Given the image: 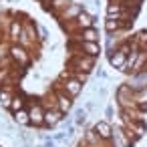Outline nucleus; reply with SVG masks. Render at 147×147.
<instances>
[{
	"mask_svg": "<svg viewBox=\"0 0 147 147\" xmlns=\"http://www.w3.org/2000/svg\"><path fill=\"white\" fill-rule=\"evenodd\" d=\"M63 113L57 109V107H49L45 109V125L47 127H57L59 123H63Z\"/></svg>",
	"mask_w": 147,
	"mask_h": 147,
	"instance_id": "6e6552de",
	"label": "nucleus"
},
{
	"mask_svg": "<svg viewBox=\"0 0 147 147\" xmlns=\"http://www.w3.org/2000/svg\"><path fill=\"white\" fill-rule=\"evenodd\" d=\"M79 40H87V42H99V30L93 26V28H85V30H81L79 32V36H77Z\"/></svg>",
	"mask_w": 147,
	"mask_h": 147,
	"instance_id": "4468645a",
	"label": "nucleus"
},
{
	"mask_svg": "<svg viewBox=\"0 0 147 147\" xmlns=\"http://www.w3.org/2000/svg\"><path fill=\"white\" fill-rule=\"evenodd\" d=\"M12 121H14L16 125H22V127H26V125H30V117H28V109H20V111H16V113H12Z\"/></svg>",
	"mask_w": 147,
	"mask_h": 147,
	"instance_id": "dca6fc26",
	"label": "nucleus"
},
{
	"mask_svg": "<svg viewBox=\"0 0 147 147\" xmlns=\"http://www.w3.org/2000/svg\"><path fill=\"white\" fill-rule=\"evenodd\" d=\"M71 49L75 51V55H77V53H81V55L95 57V59L101 55V47H99V42H87V40H79V42H77V45H73Z\"/></svg>",
	"mask_w": 147,
	"mask_h": 147,
	"instance_id": "20e7f679",
	"label": "nucleus"
},
{
	"mask_svg": "<svg viewBox=\"0 0 147 147\" xmlns=\"http://www.w3.org/2000/svg\"><path fill=\"white\" fill-rule=\"evenodd\" d=\"M125 16H127V12L123 8V4H119V2H109L107 4V18H119V20H123Z\"/></svg>",
	"mask_w": 147,
	"mask_h": 147,
	"instance_id": "f8f14e48",
	"label": "nucleus"
},
{
	"mask_svg": "<svg viewBox=\"0 0 147 147\" xmlns=\"http://www.w3.org/2000/svg\"><path fill=\"white\" fill-rule=\"evenodd\" d=\"M0 147H2V145H0Z\"/></svg>",
	"mask_w": 147,
	"mask_h": 147,
	"instance_id": "5701e85b",
	"label": "nucleus"
},
{
	"mask_svg": "<svg viewBox=\"0 0 147 147\" xmlns=\"http://www.w3.org/2000/svg\"><path fill=\"white\" fill-rule=\"evenodd\" d=\"M8 34L12 40H18L20 34H22V22L20 20H10V28H8Z\"/></svg>",
	"mask_w": 147,
	"mask_h": 147,
	"instance_id": "a211bd4d",
	"label": "nucleus"
},
{
	"mask_svg": "<svg viewBox=\"0 0 147 147\" xmlns=\"http://www.w3.org/2000/svg\"><path fill=\"white\" fill-rule=\"evenodd\" d=\"M36 30H38V38H40V40H47V36H49V30H47L45 26H40V24H36Z\"/></svg>",
	"mask_w": 147,
	"mask_h": 147,
	"instance_id": "412c9836",
	"label": "nucleus"
},
{
	"mask_svg": "<svg viewBox=\"0 0 147 147\" xmlns=\"http://www.w3.org/2000/svg\"><path fill=\"white\" fill-rule=\"evenodd\" d=\"M71 4V0H51V10L55 14H59V10H65Z\"/></svg>",
	"mask_w": 147,
	"mask_h": 147,
	"instance_id": "aec40b11",
	"label": "nucleus"
},
{
	"mask_svg": "<svg viewBox=\"0 0 147 147\" xmlns=\"http://www.w3.org/2000/svg\"><path fill=\"white\" fill-rule=\"evenodd\" d=\"M24 105H26V97H24V95H22V93H16V95H14V99H12V103H10V107H8V109H10V111H12V113H16V111H20V109H26V107H24Z\"/></svg>",
	"mask_w": 147,
	"mask_h": 147,
	"instance_id": "f3484780",
	"label": "nucleus"
},
{
	"mask_svg": "<svg viewBox=\"0 0 147 147\" xmlns=\"http://www.w3.org/2000/svg\"><path fill=\"white\" fill-rule=\"evenodd\" d=\"M73 22H75V28H79V32L85 30V28H93V24H95L93 22V14H89L87 10H83Z\"/></svg>",
	"mask_w": 147,
	"mask_h": 147,
	"instance_id": "9b49d317",
	"label": "nucleus"
},
{
	"mask_svg": "<svg viewBox=\"0 0 147 147\" xmlns=\"http://www.w3.org/2000/svg\"><path fill=\"white\" fill-rule=\"evenodd\" d=\"M14 91H12V85H0V107L8 109L12 99H14Z\"/></svg>",
	"mask_w": 147,
	"mask_h": 147,
	"instance_id": "9d476101",
	"label": "nucleus"
},
{
	"mask_svg": "<svg viewBox=\"0 0 147 147\" xmlns=\"http://www.w3.org/2000/svg\"><path fill=\"white\" fill-rule=\"evenodd\" d=\"M123 26H125V22H123V20H119V18H107V20H105V30H107L109 34L119 32Z\"/></svg>",
	"mask_w": 147,
	"mask_h": 147,
	"instance_id": "2eb2a0df",
	"label": "nucleus"
},
{
	"mask_svg": "<svg viewBox=\"0 0 147 147\" xmlns=\"http://www.w3.org/2000/svg\"><path fill=\"white\" fill-rule=\"evenodd\" d=\"M57 89H61V91L67 93L71 99H75V97L81 95V91H83V83H79V81L73 79V77H63V81L57 85Z\"/></svg>",
	"mask_w": 147,
	"mask_h": 147,
	"instance_id": "7ed1b4c3",
	"label": "nucleus"
},
{
	"mask_svg": "<svg viewBox=\"0 0 147 147\" xmlns=\"http://www.w3.org/2000/svg\"><path fill=\"white\" fill-rule=\"evenodd\" d=\"M83 10H85V8H83V4H79V2H71V4L63 10V14H61V16H63L65 20H75Z\"/></svg>",
	"mask_w": 147,
	"mask_h": 147,
	"instance_id": "ddd939ff",
	"label": "nucleus"
},
{
	"mask_svg": "<svg viewBox=\"0 0 147 147\" xmlns=\"http://www.w3.org/2000/svg\"><path fill=\"white\" fill-rule=\"evenodd\" d=\"M8 55H10L12 63H14L16 67H20V69H26V67L30 65V53H28V51H26L22 45H18V42L10 45Z\"/></svg>",
	"mask_w": 147,
	"mask_h": 147,
	"instance_id": "f03ea898",
	"label": "nucleus"
},
{
	"mask_svg": "<svg viewBox=\"0 0 147 147\" xmlns=\"http://www.w3.org/2000/svg\"><path fill=\"white\" fill-rule=\"evenodd\" d=\"M93 129H95V133H97L99 139H103V141H111V137H113V125H111L109 121H97Z\"/></svg>",
	"mask_w": 147,
	"mask_h": 147,
	"instance_id": "1a4fd4ad",
	"label": "nucleus"
},
{
	"mask_svg": "<svg viewBox=\"0 0 147 147\" xmlns=\"http://www.w3.org/2000/svg\"><path fill=\"white\" fill-rule=\"evenodd\" d=\"M69 69L89 75V73H93V69H95V57H87V55L77 53V55L69 61Z\"/></svg>",
	"mask_w": 147,
	"mask_h": 147,
	"instance_id": "f257e3e1",
	"label": "nucleus"
},
{
	"mask_svg": "<svg viewBox=\"0 0 147 147\" xmlns=\"http://www.w3.org/2000/svg\"><path fill=\"white\" fill-rule=\"evenodd\" d=\"M55 101H57V109H59L63 115H67V113L73 109V99H71L67 93H63L61 89H57V93H55Z\"/></svg>",
	"mask_w": 147,
	"mask_h": 147,
	"instance_id": "0eeeda50",
	"label": "nucleus"
},
{
	"mask_svg": "<svg viewBox=\"0 0 147 147\" xmlns=\"http://www.w3.org/2000/svg\"><path fill=\"white\" fill-rule=\"evenodd\" d=\"M28 117H30L32 127H42L45 125V107L40 103H32L28 109Z\"/></svg>",
	"mask_w": 147,
	"mask_h": 147,
	"instance_id": "39448f33",
	"label": "nucleus"
},
{
	"mask_svg": "<svg viewBox=\"0 0 147 147\" xmlns=\"http://www.w3.org/2000/svg\"><path fill=\"white\" fill-rule=\"evenodd\" d=\"M133 45L139 47L141 51H145V49H147V30H139L137 36L133 38Z\"/></svg>",
	"mask_w": 147,
	"mask_h": 147,
	"instance_id": "6ab92c4d",
	"label": "nucleus"
},
{
	"mask_svg": "<svg viewBox=\"0 0 147 147\" xmlns=\"http://www.w3.org/2000/svg\"><path fill=\"white\" fill-rule=\"evenodd\" d=\"M38 2H42V4H47V2H51V0H38Z\"/></svg>",
	"mask_w": 147,
	"mask_h": 147,
	"instance_id": "4be33fe9",
	"label": "nucleus"
},
{
	"mask_svg": "<svg viewBox=\"0 0 147 147\" xmlns=\"http://www.w3.org/2000/svg\"><path fill=\"white\" fill-rule=\"evenodd\" d=\"M109 65H111L113 69H117V71L125 73V71H127V55H125L123 51L115 49V51L109 55Z\"/></svg>",
	"mask_w": 147,
	"mask_h": 147,
	"instance_id": "423d86ee",
	"label": "nucleus"
}]
</instances>
